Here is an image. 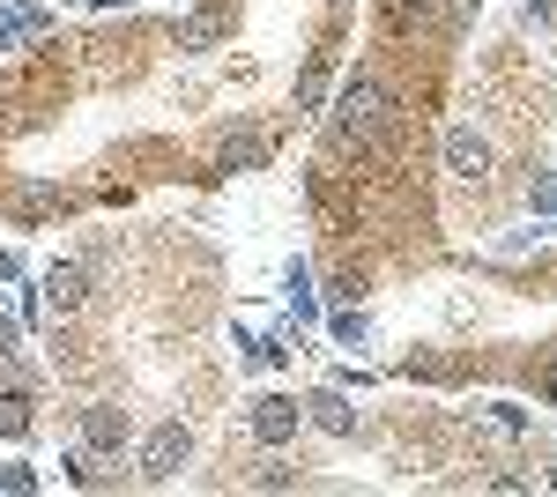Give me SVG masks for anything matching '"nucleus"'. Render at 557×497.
Wrapping results in <instances>:
<instances>
[{
  "instance_id": "f257e3e1",
  "label": "nucleus",
  "mask_w": 557,
  "mask_h": 497,
  "mask_svg": "<svg viewBox=\"0 0 557 497\" xmlns=\"http://www.w3.org/2000/svg\"><path fill=\"white\" fill-rule=\"evenodd\" d=\"M386 83L372 75V67H349L343 75V97H335V126H343V141H372L386 126Z\"/></svg>"
},
{
  "instance_id": "f03ea898",
  "label": "nucleus",
  "mask_w": 557,
  "mask_h": 497,
  "mask_svg": "<svg viewBox=\"0 0 557 497\" xmlns=\"http://www.w3.org/2000/svg\"><path fill=\"white\" fill-rule=\"evenodd\" d=\"M194 460V423L164 415L149 438H141V483H178V468Z\"/></svg>"
},
{
  "instance_id": "7ed1b4c3",
  "label": "nucleus",
  "mask_w": 557,
  "mask_h": 497,
  "mask_svg": "<svg viewBox=\"0 0 557 497\" xmlns=\"http://www.w3.org/2000/svg\"><path fill=\"white\" fill-rule=\"evenodd\" d=\"M38 297H45V320H75L83 297H89V268L83 260H52L45 283H38Z\"/></svg>"
},
{
  "instance_id": "20e7f679",
  "label": "nucleus",
  "mask_w": 557,
  "mask_h": 497,
  "mask_svg": "<svg viewBox=\"0 0 557 497\" xmlns=\"http://www.w3.org/2000/svg\"><path fill=\"white\" fill-rule=\"evenodd\" d=\"M305 423L312 431H327V438H357V401H349V386H320V394H305Z\"/></svg>"
},
{
  "instance_id": "39448f33",
  "label": "nucleus",
  "mask_w": 557,
  "mask_h": 497,
  "mask_svg": "<svg viewBox=\"0 0 557 497\" xmlns=\"http://www.w3.org/2000/svg\"><path fill=\"white\" fill-rule=\"evenodd\" d=\"M246 423H253L260 446H290V438H298V423H305V401H290V394H260Z\"/></svg>"
},
{
  "instance_id": "423d86ee",
  "label": "nucleus",
  "mask_w": 557,
  "mask_h": 497,
  "mask_svg": "<svg viewBox=\"0 0 557 497\" xmlns=\"http://www.w3.org/2000/svg\"><path fill=\"white\" fill-rule=\"evenodd\" d=\"M446 171H454L461 186H483V178H491V141H483L475 126H446Z\"/></svg>"
},
{
  "instance_id": "0eeeda50",
  "label": "nucleus",
  "mask_w": 557,
  "mask_h": 497,
  "mask_svg": "<svg viewBox=\"0 0 557 497\" xmlns=\"http://www.w3.org/2000/svg\"><path fill=\"white\" fill-rule=\"evenodd\" d=\"M52 30V15L45 8H23V0H0V52H15L23 38H45Z\"/></svg>"
},
{
  "instance_id": "6e6552de",
  "label": "nucleus",
  "mask_w": 557,
  "mask_h": 497,
  "mask_svg": "<svg viewBox=\"0 0 557 497\" xmlns=\"http://www.w3.org/2000/svg\"><path fill=\"white\" fill-rule=\"evenodd\" d=\"M83 446H89V453H120V446H127V415L104 409V401L83 409Z\"/></svg>"
},
{
  "instance_id": "1a4fd4ad",
  "label": "nucleus",
  "mask_w": 557,
  "mask_h": 497,
  "mask_svg": "<svg viewBox=\"0 0 557 497\" xmlns=\"http://www.w3.org/2000/svg\"><path fill=\"white\" fill-rule=\"evenodd\" d=\"M283 297H290V320H298V327H320V290H312V268H305V260L283 268Z\"/></svg>"
},
{
  "instance_id": "9d476101",
  "label": "nucleus",
  "mask_w": 557,
  "mask_h": 497,
  "mask_svg": "<svg viewBox=\"0 0 557 497\" xmlns=\"http://www.w3.org/2000/svg\"><path fill=\"white\" fill-rule=\"evenodd\" d=\"M475 423H483V431H498V438H528V431H535V415L520 409V401H483Z\"/></svg>"
},
{
  "instance_id": "9b49d317",
  "label": "nucleus",
  "mask_w": 557,
  "mask_h": 497,
  "mask_svg": "<svg viewBox=\"0 0 557 497\" xmlns=\"http://www.w3.org/2000/svg\"><path fill=\"white\" fill-rule=\"evenodd\" d=\"M260 164H268V134L246 126V134H231V141H223V171H260Z\"/></svg>"
},
{
  "instance_id": "f8f14e48",
  "label": "nucleus",
  "mask_w": 557,
  "mask_h": 497,
  "mask_svg": "<svg viewBox=\"0 0 557 497\" xmlns=\"http://www.w3.org/2000/svg\"><path fill=\"white\" fill-rule=\"evenodd\" d=\"M30 409H38V401H30L23 386H15V394H0V431H8V438H23V431H30Z\"/></svg>"
},
{
  "instance_id": "ddd939ff",
  "label": "nucleus",
  "mask_w": 557,
  "mask_h": 497,
  "mask_svg": "<svg viewBox=\"0 0 557 497\" xmlns=\"http://www.w3.org/2000/svg\"><path fill=\"white\" fill-rule=\"evenodd\" d=\"M327 334H335L343 349H364V341H372V320H364V312H335V320H327Z\"/></svg>"
},
{
  "instance_id": "4468645a",
  "label": "nucleus",
  "mask_w": 557,
  "mask_h": 497,
  "mask_svg": "<svg viewBox=\"0 0 557 497\" xmlns=\"http://www.w3.org/2000/svg\"><path fill=\"white\" fill-rule=\"evenodd\" d=\"M178 38L194 45V52H209V45H215V23H209V15H186V23H178Z\"/></svg>"
},
{
  "instance_id": "2eb2a0df",
  "label": "nucleus",
  "mask_w": 557,
  "mask_h": 497,
  "mask_svg": "<svg viewBox=\"0 0 557 497\" xmlns=\"http://www.w3.org/2000/svg\"><path fill=\"white\" fill-rule=\"evenodd\" d=\"M528 23H535L543 38H557V0H528Z\"/></svg>"
},
{
  "instance_id": "dca6fc26",
  "label": "nucleus",
  "mask_w": 557,
  "mask_h": 497,
  "mask_svg": "<svg viewBox=\"0 0 557 497\" xmlns=\"http://www.w3.org/2000/svg\"><path fill=\"white\" fill-rule=\"evenodd\" d=\"M528 208H535V215H557V178H543V186H528Z\"/></svg>"
},
{
  "instance_id": "f3484780",
  "label": "nucleus",
  "mask_w": 557,
  "mask_h": 497,
  "mask_svg": "<svg viewBox=\"0 0 557 497\" xmlns=\"http://www.w3.org/2000/svg\"><path fill=\"white\" fill-rule=\"evenodd\" d=\"M401 8H409V15H431V0H401Z\"/></svg>"
},
{
  "instance_id": "a211bd4d",
  "label": "nucleus",
  "mask_w": 557,
  "mask_h": 497,
  "mask_svg": "<svg viewBox=\"0 0 557 497\" xmlns=\"http://www.w3.org/2000/svg\"><path fill=\"white\" fill-rule=\"evenodd\" d=\"M543 394H550V401H557V378H543Z\"/></svg>"
},
{
  "instance_id": "6ab92c4d",
  "label": "nucleus",
  "mask_w": 557,
  "mask_h": 497,
  "mask_svg": "<svg viewBox=\"0 0 557 497\" xmlns=\"http://www.w3.org/2000/svg\"><path fill=\"white\" fill-rule=\"evenodd\" d=\"M172 8H186V0H172Z\"/></svg>"
},
{
  "instance_id": "aec40b11",
  "label": "nucleus",
  "mask_w": 557,
  "mask_h": 497,
  "mask_svg": "<svg viewBox=\"0 0 557 497\" xmlns=\"http://www.w3.org/2000/svg\"><path fill=\"white\" fill-rule=\"evenodd\" d=\"M550 483H557V468H550Z\"/></svg>"
}]
</instances>
